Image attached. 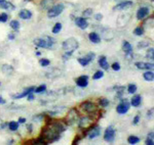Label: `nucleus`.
Masks as SVG:
<instances>
[{
  "label": "nucleus",
  "mask_w": 154,
  "mask_h": 145,
  "mask_svg": "<svg viewBox=\"0 0 154 145\" xmlns=\"http://www.w3.org/2000/svg\"><path fill=\"white\" fill-rule=\"evenodd\" d=\"M115 89H116V93H117V97H118V98H119V97L122 96L123 93H124L125 87H123V86H116V87H115Z\"/></svg>",
  "instance_id": "nucleus-30"
},
{
  "label": "nucleus",
  "mask_w": 154,
  "mask_h": 145,
  "mask_svg": "<svg viewBox=\"0 0 154 145\" xmlns=\"http://www.w3.org/2000/svg\"><path fill=\"white\" fill-rule=\"evenodd\" d=\"M6 125H7V124H6V123H3V124H2V126H1V128L4 129L5 127H6Z\"/></svg>",
  "instance_id": "nucleus-57"
},
{
  "label": "nucleus",
  "mask_w": 154,
  "mask_h": 145,
  "mask_svg": "<svg viewBox=\"0 0 154 145\" xmlns=\"http://www.w3.org/2000/svg\"><path fill=\"white\" fill-rule=\"evenodd\" d=\"M12 143H13V140H10L9 142H8V144H12Z\"/></svg>",
  "instance_id": "nucleus-58"
},
{
  "label": "nucleus",
  "mask_w": 154,
  "mask_h": 145,
  "mask_svg": "<svg viewBox=\"0 0 154 145\" xmlns=\"http://www.w3.org/2000/svg\"><path fill=\"white\" fill-rule=\"evenodd\" d=\"M0 8H2V9L13 10L15 7L12 3L8 2V1H6V0H0Z\"/></svg>",
  "instance_id": "nucleus-18"
},
{
  "label": "nucleus",
  "mask_w": 154,
  "mask_h": 145,
  "mask_svg": "<svg viewBox=\"0 0 154 145\" xmlns=\"http://www.w3.org/2000/svg\"><path fill=\"white\" fill-rule=\"evenodd\" d=\"M45 90H46V85L42 84V85H40L39 87L35 88L34 92H35V93H39V94H40V93H43Z\"/></svg>",
  "instance_id": "nucleus-37"
},
{
  "label": "nucleus",
  "mask_w": 154,
  "mask_h": 145,
  "mask_svg": "<svg viewBox=\"0 0 154 145\" xmlns=\"http://www.w3.org/2000/svg\"><path fill=\"white\" fill-rule=\"evenodd\" d=\"M62 31V24L61 23H56L52 28V33L54 34H59L60 32Z\"/></svg>",
  "instance_id": "nucleus-31"
},
{
  "label": "nucleus",
  "mask_w": 154,
  "mask_h": 145,
  "mask_svg": "<svg viewBox=\"0 0 154 145\" xmlns=\"http://www.w3.org/2000/svg\"><path fill=\"white\" fill-rule=\"evenodd\" d=\"M111 69H112L113 71H115V72H118V71H120V65L118 63H112V65H111Z\"/></svg>",
  "instance_id": "nucleus-46"
},
{
  "label": "nucleus",
  "mask_w": 154,
  "mask_h": 145,
  "mask_svg": "<svg viewBox=\"0 0 154 145\" xmlns=\"http://www.w3.org/2000/svg\"><path fill=\"white\" fill-rule=\"evenodd\" d=\"M137 85L136 84H130L128 85V87H127V92L130 93V94H134V93H136V91H137Z\"/></svg>",
  "instance_id": "nucleus-35"
},
{
  "label": "nucleus",
  "mask_w": 154,
  "mask_h": 145,
  "mask_svg": "<svg viewBox=\"0 0 154 145\" xmlns=\"http://www.w3.org/2000/svg\"><path fill=\"white\" fill-rule=\"evenodd\" d=\"M143 77H144L145 80L148 81V82H152V81L154 80V74H153V72H150V71L145 72L144 75H143Z\"/></svg>",
  "instance_id": "nucleus-26"
},
{
  "label": "nucleus",
  "mask_w": 154,
  "mask_h": 145,
  "mask_svg": "<svg viewBox=\"0 0 154 145\" xmlns=\"http://www.w3.org/2000/svg\"><path fill=\"white\" fill-rule=\"evenodd\" d=\"M39 63L41 67H48V65H50V61H49L47 58H42V59L39 61Z\"/></svg>",
  "instance_id": "nucleus-42"
},
{
  "label": "nucleus",
  "mask_w": 154,
  "mask_h": 145,
  "mask_svg": "<svg viewBox=\"0 0 154 145\" xmlns=\"http://www.w3.org/2000/svg\"><path fill=\"white\" fill-rule=\"evenodd\" d=\"M145 144H146V145H153V144H154L153 132H151V133H149V135H148V138H147V139H146V141H145Z\"/></svg>",
  "instance_id": "nucleus-34"
},
{
  "label": "nucleus",
  "mask_w": 154,
  "mask_h": 145,
  "mask_svg": "<svg viewBox=\"0 0 154 145\" xmlns=\"http://www.w3.org/2000/svg\"><path fill=\"white\" fill-rule=\"evenodd\" d=\"M19 17L23 19H29L32 17V12L28 9H22L19 12Z\"/></svg>",
  "instance_id": "nucleus-24"
},
{
  "label": "nucleus",
  "mask_w": 154,
  "mask_h": 145,
  "mask_svg": "<svg viewBox=\"0 0 154 145\" xmlns=\"http://www.w3.org/2000/svg\"><path fill=\"white\" fill-rule=\"evenodd\" d=\"M66 131V126L60 122H51L47 123L46 127L42 131V137L46 140L47 143H52L60 140L61 134Z\"/></svg>",
  "instance_id": "nucleus-1"
},
{
  "label": "nucleus",
  "mask_w": 154,
  "mask_h": 145,
  "mask_svg": "<svg viewBox=\"0 0 154 145\" xmlns=\"http://www.w3.org/2000/svg\"><path fill=\"white\" fill-rule=\"evenodd\" d=\"M64 9H65V5H64L63 3H59V4L54 5V6H51L48 9V11H47V17H58V15H60L62 12L64 11Z\"/></svg>",
  "instance_id": "nucleus-4"
},
{
  "label": "nucleus",
  "mask_w": 154,
  "mask_h": 145,
  "mask_svg": "<svg viewBox=\"0 0 154 145\" xmlns=\"http://www.w3.org/2000/svg\"><path fill=\"white\" fill-rule=\"evenodd\" d=\"M34 144L35 145H42V144H47V142H46V140L41 136V137H39L38 139H36V140L34 141Z\"/></svg>",
  "instance_id": "nucleus-40"
},
{
  "label": "nucleus",
  "mask_w": 154,
  "mask_h": 145,
  "mask_svg": "<svg viewBox=\"0 0 154 145\" xmlns=\"http://www.w3.org/2000/svg\"><path fill=\"white\" fill-rule=\"evenodd\" d=\"M77 120H78V111L76 110V108H71L69 110L68 114H67V125L68 126H73Z\"/></svg>",
  "instance_id": "nucleus-6"
},
{
  "label": "nucleus",
  "mask_w": 154,
  "mask_h": 145,
  "mask_svg": "<svg viewBox=\"0 0 154 145\" xmlns=\"http://www.w3.org/2000/svg\"><path fill=\"white\" fill-rule=\"evenodd\" d=\"M139 121H140V116L138 114V116H134V121H132V124H134V125H137V124L139 123Z\"/></svg>",
  "instance_id": "nucleus-48"
},
{
  "label": "nucleus",
  "mask_w": 154,
  "mask_h": 145,
  "mask_svg": "<svg viewBox=\"0 0 154 145\" xmlns=\"http://www.w3.org/2000/svg\"><path fill=\"white\" fill-rule=\"evenodd\" d=\"M88 39H89V41L95 44H98L101 42V36L95 32H91V34L88 35Z\"/></svg>",
  "instance_id": "nucleus-19"
},
{
  "label": "nucleus",
  "mask_w": 154,
  "mask_h": 145,
  "mask_svg": "<svg viewBox=\"0 0 154 145\" xmlns=\"http://www.w3.org/2000/svg\"><path fill=\"white\" fill-rule=\"evenodd\" d=\"M141 102H142V97H141V95L137 94V95H134V97L132 98L130 104H132L134 107H138V106H140Z\"/></svg>",
  "instance_id": "nucleus-22"
},
{
  "label": "nucleus",
  "mask_w": 154,
  "mask_h": 145,
  "mask_svg": "<svg viewBox=\"0 0 154 145\" xmlns=\"http://www.w3.org/2000/svg\"><path fill=\"white\" fill-rule=\"evenodd\" d=\"M33 42H34V44L37 46V47H40V48L51 49L54 46L56 40H54L52 37L44 36L43 38H37V39H35Z\"/></svg>",
  "instance_id": "nucleus-2"
},
{
  "label": "nucleus",
  "mask_w": 154,
  "mask_h": 145,
  "mask_svg": "<svg viewBox=\"0 0 154 145\" xmlns=\"http://www.w3.org/2000/svg\"><path fill=\"white\" fill-rule=\"evenodd\" d=\"M149 12L150 10L148 7H140L137 11V19L139 21H142V19H144L147 15H149Z\"/></svg>",
  "instance_id": "nucleus-15"
},
{
  "label": "nucleus",
  "mask_w": 154,
  "mask_h": 145,
  "mask_svg": "<svg viewBox=\"0 0 154 145\" xmlns=\"http://www.w3.org/2000/svg\"><path fill=\"white\" fill-rule=\"evenodd\" d=\"M101 134V127L99 126H91V128H88L87 132H86L85 136H87L88 139H95V138L99 137Z\"/></svg>",
  "instance_id": "nucleus-10"
},
{
  "label": "nucleus",
  "mask_w": 154,
  "mask_h": 145,
  "mask_svg": "<svg viewBox=\"0 0 154 145\" xmlns=\"http://www.w3.org/2000/svg\"><path fill=\"white\" fill-rule=\"evenodd\" d=\"M152 114H153V109H150L148 112H147V118H150L152 116Z\"/></svg>",
  "instance_id": "nucleus-51"
},
{
  "label": "nucleus",
  "mask_w": 154,
  "mask_h": 145,
  "mask_svg": "<svg viewBox=\"0 0 154 145\" xmlns=\"http://www.w3.org/2000/svg\"><path fill=\"white\" fill-rule=\"evenodd\" d=\"M41 6L45 9H49L52 6V0H42Z\"/></svg>",
  "instance_id": "nucleus-27"
},
{
  "label": "nucleus",
  "mask_w": 154,
  "mask_h": 145,
  "mask_svg": "<svg viewBox=\"0 0 154 145\" xmlns=\"http://www.w3.org/2000/svg\"><path fill=\"white\" fill-rule=\"evenodd\" d=\"M115 136H116V132H115L113 126H109L106 129L105 134H104V140L111 143L115 140Z\"/></svg>",
  "instance_id": "nucleus-9"
},
{
  "label": "nucleus",
  "mask_w": 154,
  "mask_h": 145,
  "mask_svg": "<svg viewBox=\"0 0 154 145\" xmlns=\"http://www.w3.org/2000/svg\"><path fill=\"white\" fill-rule=\"evenodd\" d=\"M123 45H122V48H123V51L125 52L126 55H132V45L130 44V42L127 41H123Z\"/></svg>",
  "instance_id": "nucleus-23"
},
{
  "label": "nucleus",
  "mask_w": 154,
  "mask_h": 145,
  "mask_svg": "<svg viewBox=\"0 0 154 145\" xmlns=\"http://www.w3.org/2000/svg\"><path fill=\"white\" fill-rule=\"evenodd\" d=\"M130 107V103L128 102V100L122 99L119 102L117 107H116V111H117V114H124L128 111Z\"/></svg>",
  "instance_id": "nucleus-7"
},
{
  "label": "nucleus",
  "mask_w": 154,
  "mask_h": 145,
  "mask_svg": "<svg viewBox=\"0 0 154 145\" xmlns=\"http://www.w3.org/2000/svg\"><path fill=\"white\" fill-rule=\"evenodd\" d=\"M95 54L93 53V52H88L85 56L78 58V63H80L82 67H86L88 63H91V61L95 59Z\"/></svg>",
  "instance_id": "nucleus-11"
},
{
  "label": "nucleus",
  "mask_w": 154,
  "mask_h": 145,
  "mask_svg": "<svg viewBox=\"0 0 154 145\" xmlns=\"http://www.w3.org/2000/svg\"><path fill=\"white\" fill-rule=\"evenodd\" d=\"M61 75V72H60L58 69H54L52 71H50V72H47L46 74V77L47 78H56V77H59V76Z\"/></svg>",
  "instance_id": "nucleus-25"
},
{
  "label": "nucleus",
  "mask_w": 154,
  "mask_h": 145,
  "mask_svg": "<svg viewBox=\"0 0 154 145\" xmlns=\"http://www.w3.org/2000/svg\"><path fill=\"white\" fill-rule=\"evenodd\" d=\"M103 77H104V72H103V71H97V72L93 74V80H100Z\"/></svg>",
  "instance_id": "nucleus-32"
},
{
  "label": "nucleus",
  "mask_w": 154,
  "mask_h": 145,
  "mask_svg": "<svg viewBox=\"0 0 154 145\" xmlns=\"http://www.w3.org/2000/svg\"><path fill=\"white\" fill-rule=\"evenodd\" d=\"M8 125V128H9L10 131H17L19 129V123L17 122H10V123L7 124Z\"/></svg>",
  "instance_id": "nucleus-29"
},
{
  "label": "nucleus",
  "mask_w": 154,
  "mask_h": 145,
  "mask_svg": "<svg viewBox=\"0 0 154 145\" xmlns=\"http://www.w3.org/2000/svg\"><path fill=\"white\" fill-rule=\"evenodd\" d=\"M99 65L101 67V69H104V70H109V63L107 61V58L106 56H100L99 57Z\"/></svg>",
  "instance_id": "nucleus-21"
},
{
  "label": "nucleus",
  "mask_w": 154,
  "mask_h": 145,
  "mask_svg": "<svg viewBox=\"0 0 154 145\" xmlns=\"http://www.w3.org/2000/svg\"><path fill=\"white\" fill-rule=\"evenodd\" d=\"M8 39H9V40H13V39H15V35L9 34V35H8Z\"/></svg>",
  "instance_id": "nucleus-55"
},
{
  "label": "nucleus",
  "mask_w": 154,
  "mask_h": 145,
  "mask_svg": "<svg viewBox=\"0 0 154 145\" xmlns=\"http://www.w3.org/2000/svg\"><path fill=\"white\" fill-rule=\"evenodd\" d=\"M80 108L88 114H93L98 111V106L91 101H85L80 105Z\"/></svg>",
  "instance_id": "nucleus-5"
},
{
  "label": "nucleus",
  "mask_w": 154,
  "mask_h": 145,
  "mask_svg": "<svg viewBox=\"0 0 154 145\" xmlns=\"http://www.w3.org/2000/svg\"><path fill=\"white\" fill-rule=\"evenodd\" d=\"M8 19V15L7 13H5V12H2V13H0V23H6Z\"/></svg>",
  "instance_id": "nucleus-43"
},
{
  "label": "nucleus",
  "mask_w": 154,
  "mask_h": 145,
  "mask_svg": "<svg viewBox=\"0 0 154 145\" xmlns=\"http://www.w3.org/2000/svg\"><path fill=\"white\" fill-rule=\"evenodd\" d=\"M75 24L77 27H79L81 30H85L88 27V22L85 19V17H76Z\"/></svg>",
  "instance_id": "nucleus-16"
},
{
  "label": "nucleus",
  "mask_w": 154,
  "mask_h": 145,
  "mask_svg": "<svg viewBox=\"0 0 154 145\" xmlns=\"http://www.w3.org/2000/svg\"><path fill=\"white\" fill-rule=\"evenodd\" d=\"M99 104H100L102 107H107L109 104H110V101L107 99V98H101L99 99Z\"/></svg>",
  "instance_id": "nucleus-36"
},
{
  "label": "nucleus",
  "mask_w": 154,
  "mask_h": 145,
  "mask_svg": "<svg viewBox=\"0 0 154 145\" xmlns=\"http://www.w3.org/2000/svg\"><path fill=\"white\" fill-rule=\"evenodd\" d=\"M35 90V87H28L24 90V91L21 93V94H17V95H13L12 98L13 99H21V98H24V97H27L30 93H33Z\"/></svg>",
  "instance_id": "nucleus-14"
},
{
  "label": "nucleus",
  "mask_w": 154,
  "mask_h": 145,
  "mask_svg": "<svg viewBox=\"0 0 154 145\" xmlns=\"http://www.w3.org/2000/svg\"><path fill=\"white\" fill-rule=\"evenodd\" d=\"M78 41L75 38H68L62 44V47L65 51H74L78 48Z\"/></svg>",
  "instance_id": "nucleus-3"
},
{
  "label": "nucleus",
  "mask_w": 154,
  "mask_h": 145,
  "mask_svg": "<svg viewBox=\"0 0 154 145\" xmlns=\"http://www.w3.org/2000/svg\"><path fill=\"white\" fill-rule=\"evenodd\" d=\"M5 103H6V100L0 96V104H5Z\"/></svg>",
  "instance_id": "nucleus-52"
},
{
  "label": "nucleus",
  "mask_w": 154,
  "mask_h": 145,
  "mask_svg": "<svg viewBox=\"0 0 154 145\" xmlns=\"http://www.w3.org/2000/svg\"><path fill=\"white\" fill-rule=\"evenodd\" d=\"M76 85L80 88H85L88 85V76H80L76 79Z\"/></svg>",
  "instance_id": "nucleus-13"
},
{
  "label": "nucleus",
  "mask_w": 154,
  "mask_h": 145,
  "mask_svg": "<svg viewBox=\"0 0 154 145\" xmlns=\"http://www.w3.org/2000/svg\"><path fill=\"white\" fill-rule=\"evenodd\" d=\"M25 122H26V118H19V124H24Z\"/></svg>",
  "instance_id": "nucleus-53"
},
{
  "label": "nucleus",
  "mask_w": 154,
  "mask_h": 145,
  "mask_svg": "<svg viewBox=\"0 0 154 145\" xmlns=\"http://www.w3.org/2000/svg\"><path fill=\"white\" fill-rule=\"evenodd\" d=\"M136 67L139 70H151L154 68V65L152 63H136Z\"/></svg>",
  "instance_id": "nucleus-17"
},
{
  "label": "nucleus",
  "mask_w": 154,
  "mask_h": 145,
  "mask_svg": "<svg viewBox=\"0 0 154 145\" xmlns=\"http://www.w3.org/2000/svg\"><path fill=\"white\" fill-rule=\"evenodd\" d=\"M43 118H44V114H38V116H34L33 121L34 122H41V121H43Z\"/></svg>",
  "instance_id": "nucleus-47"
},
{
  "label": "nucleus",
  "mask_w": 154,
  "mask_h": 145,
  "mask_svg": "<svg viewBox=\"0 0 154 145\" xmlns=\"http://www.w3.org/2000/svg\"><path fill=\"white\" fill-rule=\"evenodd\" d=\"M95 19H97V21H101V19H103V15H101V13H98V15H95Z\"/></svg>",
  "instance_id": "nucleus-50"
},
{
  "label": "nucleus",
  "mask_w": 154,
  "mask_h": 145,
  "mask_svg": "<svg viewBox=\"0 0 154 145\" xmlns=\"http://www.w3.org/2000/svg\"><path fill=\"white\" fill-rule=\"evenodd\" d=\"M116 1H117V0H116Z\"/></svg>",
  "instance_id": "nucleus-61"
},
{
  "label": "nucleus",
  "mask_w": 154,
  "mask_h": 145,
  "mask_svg": "<svg viewBox=\"0 0 154 145\" xmlns=\"http://www.w3.org/2000/svg\"><path fill=\"white\" fill-rule=\"evenodd\" d=\"M25 1H31V0H25Z\"/></svg>",
  "instance_id": "nucleus-59"
},
{
  "label": "nucleus",
  "mask_w": 154,
  "mask_h": 145,
  "mask_svg": "<svg viewBox=\"0 0 154 145\" xmlns=\"http://www.w3.org/2000/svg\"><path fill=\"white\" fill-rule=\"evenodd\" d=\"M80 140V138L79 137H77V138H75V139H74V141H73V144H77V143H78V141Z\"/></svg>",
  "instance_id": "nucleus-54"
},
{
  "label": "nucleus",
  "mask_w": 154,
  "mask_h": 145,
  "mask_svg": "<svg viewBox=\"0 0 154 145\" xmlns=\"http://www.w3.org/2000/svg\"><path fill=\"white\" fill-rule=\"evenodd\" d=\"M9 26H10V28H11L12 30H15V31H19V29H20V23L17 22V21H11Z\"/></svg>",
  "instance_id": "nucleus-33"
},
{
  "label": "nucleus",
  "mask_w": 154,
  "mask_h": 145,
  "mask_svg": "<svg viewBox=\"0 0 154 145\" xmlns=\"http://www.w3.org/2000/svg\"><path fill=\"white\" fill-rule=\"evenodd\" d=\"M1 71H2V72H4L5 75L10 76L13 74L15 69H13V67L10 65H3L2 67H1Z\"/></svg>",
  "instance_id": "nucleus-20"
},
{
  "label": "nucleus",
  "mask_w": 154,
  "mask_h": 145,
  "mask_svg": "<svg viewBox=\"0 0 154 145\" xmlns=\"http://www.w3.org/2000/svg\"><path fill=\"white\" fill-rule=\"evenodd\" d=\"M28 131H29V132H30V133H31V132H32V125H28Z\"/></svg>",
  "instance_id": "nucleus-56"
},
{
  "label": "nucleus",
  "mask_w": 154,
  "mask_h": 145,
  "mask_svg": "<svg viewBox=\"0 0 154 145\" xmlns=\"http://www.w3.org/2000/svg\"><path fill=\"white\" fill-rule=\"evenodd\" d=\"M150 42L148 41V40H145V41H142V42H140L139 44H138V48L141 49V48H145V47H147V46H149Z\"/></svg>",
  "instance_id": "nucleus-41"
},
{
  "label": "nucleus",
  "mask_w": 154,
  "mask_h": 145,
  "mask_svg": "<svg viewBox=\"0 0 154 145\" xmlns=\"http://www.w3.org/2000/svg\"><path fill=\"white\" fill-rule=\"evenodd\" d=\"M134 5V2L132 1H122V2L118 3L116 6L113 7V10L116 11V10H125L127 8H130Z\"/></svg>",
  "instance_id": "nucleus-12"
},
{
  "label": "nucleus",
  "mask_w": 154,
  "mask_h": 145,
  "mask_svg": "<svg viewBox=\"0 0 154 145\" xmlns=\"http://www.w3.org/2000/svg\"><path fill=\"white\" fill-rule=\"evenodd\" d=\"M146 57L148 58V59H150V61H153V59H154V48H153V47H151V48L148 50Z\"/></svg>",
  "instance_id": "nucleus-39"
},
{
  "label": "nucleus",
  "mask_w": 154,
  "mask_h": 145,
  "mask_svg": "<svg viewBox=\"0 0 154 145\" xmlns=\"http://www.w3.org/2000/svg\"><path fill=\"white\" fill-rule=\"evenodd\" d=\"M0 86H1V82H0Z\"/></svg>",
  "instance_id": "nucleus-60"
},
{
  "label": "nucleus",
  "mask_w": 154,
  "mask_h": 145,
  "mask_svg": "<svg viewBox=\"0 0 154 145\" xmlns=\"http://www.w3.org/2000/svg\"><path fill=\"white\" fill-rule=\"evenodd\" d=\"M27 97H28V101H33V100H34V98H35V96H34V94H33V93H30Z\"/></svg>",
  "instance_id": "nucleus-49"
},
{
  "label": "nucleus",
  "mask_w": 154,
  "mask_h": 145,
  "mask_svg": "<svg viewBox=\"0 0 154 145\" xmlns=\"http://www.w3.org/2000/svg\"><path fill=\"white\" fill-rule=\"evenodd\" d=\"M93 10L91 9V8H87V9H85L84 11H83V17H91V15H93Z\"/></svg>",
  "instance_id": "nucleus-45"
},
{
  "label": "nucleus",
  "mask_w": 154,
  "mask_h": 145,
  "mask_svg": "<svg viewBox=\"0 0 154 145\" xmlns=\"http://www.w3.org/2000/svg\"><path fill=\"white\" fill-rule=\"evenodd\" d=\"M127 142L132 145L138 144V143L140 142V138L137 137V136H130V137L127 138Z\"/></svg>",
  "instance_id": "nucleus-28"
},
{
  "label": "nucleus",
  "mask_w": 154,
  "mask_h": 145,
  "mask_svg": "<svg viewBox=\"0 0 154 145\" xmlns=\"http://www.w3.org/2000/svg\"><path fill=\"white\" fill-rule=\"evenodd\" d=\"M134 34L137 35V36H142L144 34V27H138L134 29Z\"/></svg>",
  "instance_id": "nucleus-38"
},
{
  "label": "nucleus",
  "mask_w": 154,
  "mask_h": 145,
  "mask_svg": "<svg viewBox=\"0 0 154 145\" xmlns=\"http://www.w3.org/2000/svg\"><path fill=\"white\" fill-rule=\"evenodd\" d=\"M93 118H91V116H83V118H80V121H79V128L80 129H88V128H91V125H93Z\"/></svg>",
  "instance_id": "nucleus-8"
},
{
  "label": "nucleus",
  "mask_w": 154,
  "mask_h": 145,
  "mask_svg": "<svg viewBox=\"0 0 154 145\" xmlns=\"http://www.w3.org/2000/svg\"><path fill=\"white\" fill-rule=\"evenodd\" d=\"M73 52L74 51H66L65 53H64V55H63V61H68L69 58L71 57V55L73 54Z\"/></svg>",
  "instance_id": "nucleus-44"
}]
</instances>
